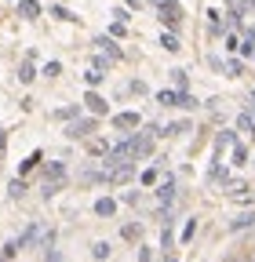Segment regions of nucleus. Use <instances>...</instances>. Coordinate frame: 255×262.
<instances>
[{
	"instance_id": "f257e3e1",
	"label": "nucleus",
	"mask_w": 255,
	"mask_h": 262,
	"mask_svg": "<svg viewBox=\"0 0 255 262\" xmlns=\"http://www.w3.org/2000/svg\"><path fill=\"white\" fill-rule=\"evenodd\" d=\"M157 102H161V106H186V110H189V106H197L186 91H157Z\"/></svg>"
},
{
	"instance_id": "f03ea898",
	"label": "nucleus",
	"mask_w": 255,
	"mask_h": 262,
	"mask_svg": "<svg viewBox=\"0 0 255 262\" xmlns=\"http://www.w3.org/2000/svg\"><path fill=\"white\" fill-rule=\"evenodd\" d=\"M84 106H88L91 117H106V113H110V102H106L99 91H88V95H84Z\"/></svg>"
},
{
	"instance_id": "7ed1b4c3",
	"label": "nucleus",
	"mask_w": 255,
	"mask_h": 262,
	"mask_svg": "<svg viewBox=\"0 0 255 262\" xmlns=\"http://www.w3.org/2000/svg\"><path fill=\"white\" fill-rule=\"evenodd\" d=\"M139 124H142V113H135V110L113 113V127H117V131H132V127H139Z\"/></svg>"
},
{
	"instance_id": "20e7f679",
	"label": "nucleus",
	"mask_w": 255,
	"mask_h": 262,
	"mask_svg": "<svg viewBox=\"0 0 255 262\" xmlns=\"http://www.w3.org/2000/svg\"><path fill=\"white\" fill-rule=\"evenodd\" d=\"M91 131H95V117H88V120H73V124L66 127V135H70V139H88Z\"/></svg>"
},
{
	"instance_id": "39448f33",
	"label": "nucleus",
	"mask_w": 255,
	"mask_h": 262,
	"mask_svg": "<svg viewBox=\"0 0 255 262\" xmlns=\"http://www.w3.org/2000/svg\"><path fill=\"white\" fill-rule=\"evenodd\" d=\"M161 18H164L168 26H179V18H182V8L175 4V0H164V4H161Z\"/></svg>"
},
{
	"instance_id": "423d86ee",
	"label": "nucleus",
	"mask_w": 255,
	"mask_h": 262,
	"mask_svg": "<svg viewBox=\"0 0 255 262\" xmlns=\"http://www.w3.org/2000/svg\"><path fill=\"white\" fill-rule=\"evenodd\" d=\"M95 215H102V219L117 215V201L113 196H99V201H95Z\"/></svg>"
},
{
	"instance_id": "0eeeda50",
	"label": "nucleus",
	"mask_w": 255,
	"mask_h": 262,
	"mask_svg": "<svg viewBox=\"0 0 255 262\" xmlns=\"http://www.w3.org/2000/svg\"><path fill=\"white\" fill-rule=\"evenodd\" d=\"M40 160H44V153H40V149H37V153H29V157H26V160L18 164V171H22V175H29V171H33Z\"/></svg>"
},
{
	"instance_id": "6e6552de",
	"label": "nucleus",
	"mask_w": 255,
	"mask_h": 262,
	"mask_svg": "<svg viewBox=\"0 0 255 262\" xmlns=\"http://www.w3.org/2000/svg\"><path fill=\"white\" fill-rule=\"evenodd\" d=\"M44 175H48V182L55 186V182H62V179H66V168H62V164H48V168H44Z\"/></svg>"
},
{
	"instance_id": "1a4fd4ad",
	"label": "nucleus",
	"mask_w": 255,
	"mask_h": 262,
	"mask_svg": "<svg viewBox=\"0 0 255 262\" xmlns=\"http://www.w3.org/2000/svg\"><path fill=\"white\" fill-rule=\"evenodd\" d=\"M18 11H22L26 18H37V15H40V4H37V0H18Z\"/></svg>"
},
{
	"instance_id": "9d476101",
	"label": "nucleus",
	"mask_w": 255,
	"mask_h": 262,
	"mask_svg": "<svg viewBox=\"0 0 255 262\" xmlns=\"http://www.w3.org/2000/svg\"><path fill=\"white\" fill-rule=\"evenodd\" d=\"M51 15H55L58 22H77V15H73L70 8H62V4H51Z\"/></svg>"
},
{
	"instance_id": "9b49d317",
	"label": "nucleus",
	"mask_w": 255,
	"mask_h": 262,
	"mask_svg": "<svg viewBox=\"0 0 255 262\" xmlns=\"http://www.w3.org/2000/svg\"><path fill=\"white\" fill-rule=\"evenodd\" d=\"M161 48H168V51H179L182 44H179V37H175V33H164V37H161Z\"/></svg>"
},
{
	"instance_id": "f8f14e48",
	"label": "nucleus",
	"mask_w": 255,
	"mask_h": 262,
	"mask_svg": "<svg viewBox=\"0 0 255 262\" xmlns=\"http://www.w3.org/2000/svg\"><path fill=\"white\" fill-rule=\"evenodd\" d=\"M237 124H241V131H248V135L255 139V117H248V113H241V120H237Z\"/></svg>"
},
{
	"instance_id": "ddd939ff",
	"label": "nucleus",
	"mask_w": 255,
	"mask_h": 262,
	"mask_svg": "<svg viewBox=\"0 0 255 262\" xmlns=\"http://www.w3.org/2000/svg\"><path fill=\"white\" fill-rule=\"evenodd\" d=\"M33 77H37V70H33V66H29V62H22V70H18V80H22V84H29Z\"/></svg>"
},
{
	"instance_id": "4468645a",
	"label": "nucleus",
	"mask_w": 255,
	"mask_h": 262,
	"mask_svg": "<svg viewBox=\"0 0 255 262\" xmlns=\"http://www.w3.org/2000/svg\"><path fill=\"white\" fill-rule=\"evenodd\" d=\"M139 233H142V229H139V226H135V222H128V226H124V229H120V237H124V241H135V237H139Z\"/></svg>"
},
{
	"instance_id": "2eb2a0df",
	"label": "nucleus",
	"mask_w": 255,
	"mask_h": 262,
	"mask_svg": "<svg viewBox=\"0 0 255 262\" xmlns=\"http://www.w3.org/2000/svg\"><path fill=\"white\" fill-rule=\"evenodd\" d=\"M157 196H161V201H164V204H168V201H172V196H175V182H172V179H168V182H164V186H161V193H157Z\"/></svg>"
},
{
	"instance_id": "dca6fc26",
	"label": "nucleus",
	"mask_w": 255,
	"mask_h": 262,
	"mask_svg": "<svg viewBox=\"0 0 255 262\" xmlns=\"http://www.w3.org/2000/svg\"><path fill=\"white\" fill-rule=\"evenodd\" d=\"M95 44H102V48H106V51H110L113 58H120V48H117V44H113L110 37H99V40H95Z\"/></svg>"
},
{
	"instance_id": "f3484780",
	"label": "nucleus",
	"mask_w": 255,
	"mask_h": 262,
	"mask_svg": "<svg viewBox=\"0 0 255 262\" xmlns=\"http://www.w3.org/2000/svg\"><path fill=\"white\" fill-rule=\"evenodd\" d=\"M88 149H91V153H95V157H106V153H110V146H106V142H102V139H95V142H91V146H88Z\"/></svg>"
},
{
	"instance_id": "a211bd4d",
	"label": "nucleus",
	"mask_w": 255,
	"mask_h": 262,
	"mask_svg": "<svg viewBox=\"0 0 255 262\" xmlns=\"http://www.w3.org/2000/svg\"><path fill=\"white\" fill-rule=\"evenodd\" d=\"M233 164H248V149L233 142Z\"/></svg>"
},
{
	"instance_id": "6ab92c4d",
	"label": "nucleus",
	"mask_w": 255,
	"mask_h": 262,
	"mask_svg": "<svg viewBox=\"0 0 255 262\" xmlns=\"http://www.w3.org/2000/svg\"><path fill=\"white\" fill-rule=\"evenodd\" d=\"M251 222H255V215H241V219L230 222V229H244V226H251Z\"/></svg>"
},
{
	"instance_id": "aec40b11",
	"label": "nucleus",
	"mask_w": 255,
	"mask_h": 262,
	"mask_svg": "<svg viewBox=\"0 0 255 262\" xmlns=\"http://www.w3.org/2000/svg\"><path fill=\"white\" fill-rule=\"evenodd\" d=\"M77 113H80V110H77V106H66V110H58V113H55V117H58V120H73V117H77Z\"/></svg>"
},
{
	"instance_id": "412c9836",
	"label": "nucleus",
	"mask_w": 255,
	"mask_h": 262,
	"mask_svg": "<svg viewBox=\"0 0 255 262\" xmlns=\"http://www.w3.org/2000/svg\"><path fill=\"white\" fill-rule=\"evenodd\" d=\"M22 193H26V182H22V179H15V182H11V201H18Z\"/></svg>"
},
{
	"instance_id": "4be33fe9",
	"label": "nucleus",
	"mask_w": 255,
	"mask_h": 262,
	"mask_svg": "<svg viewBox=\"0 0 255 262\" xmlns=\"http://www.w3.org/2000/svg\"><path fill=\"white\" fill-rule=\"evenodd\" d=\"M102 77H106V73H99V70H91V73H84V80H88L91 88H95V84H102Z\"/></svg>"
},
{
	"instance_id": "5701e85b",
	"label": "nucleus",
	"mask_w": 255,
	"mask_h": 262,
	"mask_svg": "<svg viewBox=\"0 0 255 262\" xmlns=\"http://www.w3.org/2000/svg\"><path fill=\"white\" fill-rule=\"evenodd\" d=\"M194 233H197V222L189 219V222H186V229H182V241H194Z\"/></svg>"
},
{
	"instance_id": "b1692460",
	"label": "nucleus",
	"mask_w": 255,
	"mask_h": 262,
	"mask_svg": "<svg viewBox=\"0 0 255 262\" xmlns=\"http://www.w3.org/2000/svg\"><path fill=\"white\" fill-rule=\"evenodd\" d=\"M241 70H244V66H241L237 58H230V66H226V73H230V77H241Z\"/></svg>"
},
{
	"instance_id": "393cba45",
	"label": "nucleus",
	"mask_w": 255,
	"mask_h": 262,
	"mask_svg": "<svg viewBox=\"0 0 255 262\" xmlns=\"http://www.w3.org/2000/svg\"><path fill=\"white\" fill-rule=\"evenodd\" d=\"M58 73H62L58 62H48V66H44V77H58Z\"/></svg>"
},
{
	"instance_id": "a878e982",
	"label": "nucleus",
	"mask_w": 255,
	"mask_h": 262,
	"mask_svg": "<svg viewBox=\"0 0 255 262\" xmlns=\"http://www.w3.org/2000/svg\"><path fill=\"white\" fill-rule=\"evenodd\" d=\"M110 255V244H95V258H106Z\"/></svg>"
},
{
	"instance_id": "bb28decb",
	"label": "nucleus",
	"mask_w": 255,
	"mask_h": 262,
	"mask_svg": "<svg viewBox=\"0 0 255 262\" xmlns=\"http://www.w3.org/2000/svg\"><path fill=\"white\" fill-rule=\"evenodd\" d=\"M237 48H241V40H237L233 33H230V37H226V51H237Z\"/></svg>"
},
{
	"instance_id": "cd10ccee",
	"label": "nucleus",
	"mask_w": 255,
	"mask_h": 262,
	"mask_svg": "<svg viewBox=\"0 0 255 262\" xmlns=\"http://www.w3.org/2000/svg\"><path fill=\"white\" fill-rule=\"evenodd\" d=\"M139 262H150V248H142V251H139Z\"/></svg>"
}]
</instances>
